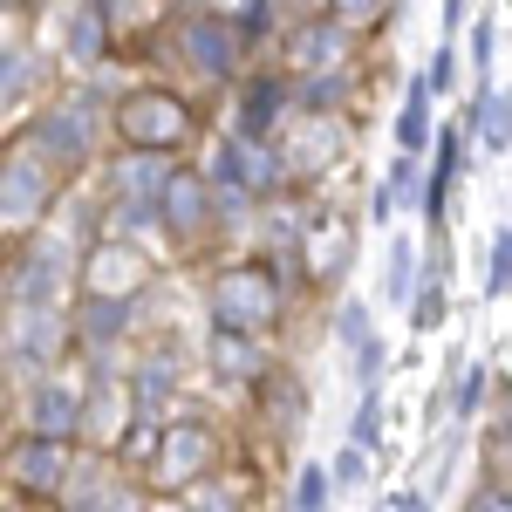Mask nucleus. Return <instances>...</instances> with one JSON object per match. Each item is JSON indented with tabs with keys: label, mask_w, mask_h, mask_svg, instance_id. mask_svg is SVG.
<instances>
[{
	"label": "nucleus",
	"mask_w": 512,
	"mask_h": 512,
	"mask_svg": "<svg viewBox=\"0 0 512 512\" xmlns=\"http://www.w3.org/2000/svg\"><path fill=\"white\" fill-rule=\"evenodd\" d=\"M212 315L226 335H267L280 315V287L260 267H233V274L212 280Z\"/></svg>",
	"instance_id": "f257e3e1"
},
{
	"label": "nucleus",
	"mask_w": 512,
	"mask_h": 512,
	"mask_svg": "<svg viewBox=\"0 0 512 512\" xmlns=\"http://www.w3.org/2000/svg\"><path fill=\"white\" fill-rule=\"evenodd\" d=\"M117 130L137 144V151H171V144L192 130V117H185V103H178V96L144 89V96H130V103L117 110Z\"/></svg>",
	"instance_id": "f03ea898"
},
{
	"label": "nucleus",
	"mask_w": 512,
	"mask_h": 512,
	"mask_svg": "<svg viewBox=\"0 0 512 512\" xmlns=\"http://www.w3.org/2000/svg\"><path fill=\"white\" fill-rule=\"evenodd\" d=\"M7 472L21 492H62V478H69V451H62V437H28V444H14V458H7Z\"/></svg>",
	"instance_id": "7ed1b4c3"
},
{
	"label": "nucleus",
	"mask_w": 512,
	"mask_h": 512,
	"mask_svg": "<svg viewBox=\"0 0 512 512\" xmlns=\"http://www.w3.org/2000/svg\"><path fill=\"white\" fill-rule=\"evenodd\" d=\"M212 178L233 185V192H267V185H274V164L253 151V137H226V144L212 151Z\"/></svg>",
	"instance_id": "20e7f679"
},
{
	"label": "nucleus",
	"mask_w": 512,
	"mask_h": 512,
	"mask_svg": "<svg viewBox=\"0 0 512 512\" xmlns=\"http://www.w3.org/2000/svg\"><path fill=\"white\" fill-rule=\"evenodd\" d=\"M35 144H41V151H55L62 164H82V158H89V110H82V103L48 110V117L35 123Z\"/></svg>",
	"instance_id": "39448f33"
},
{
	"label": "nucleus",
	"mask_w": 512,
	"mask_h": 512,
	"mask_svg": "<svg viewBox=\"0 0 512 512\" xmlns=\"http://www.w3.org/2000/svg\"><path fill=\"white\" fill-rule=\"evenodd\" d=\"M185 48H192V62L205 69V76H226V69L239 62V41H233V28H226L219 14L192 21V28H185Z\"/></svg>",
	"instance_id": "423d86ee"
},
{
	"label": "nucleus",
	"mask_w": 512,
	"mask_h": 512,
	"mask_svg": "<svg viewBox=\"0 0 512 512\" xmlns=\"http://www.w3.org/2000/svg\"><path fill=\"white\" fill-rule=\"evenodd\" d=\"M158 219H164V226H178V233H198V226H205V185H198L192 171H171V178H164Z\"/></svg>",
	"instance_id": "0eeeda50"
},
{
	"label": "nucleus",
	"mask_w": 512,
	"mask_h": 512,
	"mask_svg": "<svg viewBox=\"0 0 512 512\" xmlns=\"http://www.w3.org/2000/svg\"><path fill=\"white\" fill-rule=\"evenodd\" d=\"M424 137H431V76H417L403 89V110H396V144L417 158L424 151Z\"/></svg>",
	"instance_id": "6e6552de"
},
{
	"label": "nucleus",
	"mask_w": 512,
	"mask_h": 512,
	"mask_svg": "<svg viewBox=\"0 0 512 512\" xmlns=\"http://www.w3.org/2000/svg\"><path fill=\"white\" fill-rule=\"evenodd\" d=\"M89 274H96V294H130V287H137V274H144V260H137V253H130V246H103V253H96V260H89Z\"/></svg>",
	"instance_id": "1a4fd4ad"
},
{
	"label": "nucleus",
	"mask_w": 512,
	"mask_h": 512,
	"mask_svg": "<svg viewBox=\"0 0 512 512\" xmlns=\"http://www.w3.org/2000/svg\"><path fill=\"white\" fill-rule=\"evenodd\" d=\"M41 192H48V185H41L35 164H7V171H0V212H7V219H28L41 205Z\"/></svg>",
	"instance_id": "9d476101"
},
{
	"label": "nucleus",
	"mask_w": 512,
	"mask_h": 512,
	"mask_svg": "<svg viewBox=\"0 0 512 512\" xmlns=\"http://www.w3.org/2000/svg\"><path fill=\"white\" fill-rule=\"evenodd\" d=\"M410 205H417V158L403 151V158L390 164V178H383V192H376V219L390 226L396 212H410Z\"/></svg>",
	"instance_id": "9b49d317"
},
{
	"label": "nucleus",
	"mask_w": 512,
	"mask_h": 512,
	"mask_svg": "<svg viewBox=\"0 0 512 512\" xmlns=\"http://www.w3.org/2000/svg\"><path fill=\"white\" fill-rule=\"evenodd\" d=\"M35 431L41 437H69L76 431V396L62 390V383H41L35 390Z\"/></svg>",
	"instance_id": "f8f14e48"
},
{
	"label": "nucleus",
	"mask_w": 512,
	"mask_h": 512,
	"mask_svg": "<svg viewBox=\"0 0 512 512\" xmlns=\"http://www.w3.org/2000/svg\"><path fill=\"white\" fill-rule=\"evenodd\" d=\"M478 144L499 158L512 144V89H499V96H478Z\"/></svg>",
	"instance_id": "ddd939ff"
},
{
	"label": "nucleus",
	"mask_w": 512,
	"mask_h": 512,
	"mask_svg": "<svg viewBox=\"0 0 512 512\" xmlns=\"http://www.w3.org/2000/svg\"><path fill=\"white\" fill-rule=\"evenodd\" d=\"M342 48H349V41H342V28H335V21H315V28H301V35H294V55H301L308 69L342 62Z\"/></svg>",
	"instance_id": "4468645a"
},
{
	"label": "nucleus",
	"mask_w": 512,
	"mask_h": 512,
	"mask_svg": "<svg viewBox=\"0 0 512 512\" xmlns=\"http://www.w3.org/2000/svg\"><path fill=\"white\" fill-rule=\"evenodd\" d=\"M55 260H62V253H55L48 239L28 253V274H21V301H28V308H48V294H55Z\"/></svg>",
	"instance_id": "2eb2a0df"
},
{
	"label": "nucleus",
	"mask_w": 512,
	"mask_h": 512,
	"mask_svg": "<svg viewBox=\"0 0 512 512\" xmlns=\"http://www.w3.org/2000/svg\"><path fill=\"white\" fill-rule=\"evenodd\" d=\"M383 287H390V301H410V287H417V246L403 233L390 239V274H383Z\"/></svg>",
	"instance_id": "dca6fc26"
},
{
	"label": "nucleus",
	"mask_w": 512,
	"mask_h": 512,
	"mask_svg": "<svg viewBox=\"0 0 512 512\" xmlns=\"http://www.w3.org/2000/svg\"><path fill=\"white\" fill-rule=\"evenodd\" d=\"M274 103H280V82H253V89H246V117H239V137H267V123H274Z\"/></svg>",
	"instance_id": "f3484780"
},
{
	"label": "nucleus",
	"mask_w": 512,
	"mask_h": 512,
	"mask_svg": "<svg viewBox=\"0 0 512 512\" xmlns=\"http://www.w3.org/2000/svg\"><path fill=\"white\" fill-rule=\"evenodd\" d=\"M69 55L76 62H96L103 55V7H82L76 21H69Z\"/></svg>",
	"instance_id": "a211bd4d"
},
{
	"label": "nucleus",
	"mask_w": 512,
	"mask_h": 512,
	"mask_svg": "<svg viewBox=\"0 0 512 512\" xmlns=\"http://www.w3.org/2000/svg\"><path fill=\"white\" fill-rule=\"evenodd\" d=\"M451 178H458V137L444 130L437 137V171H431V212L444 219V192H451Z\"/></svg>",
	"instance_id": "6ab92c4d"
},
{
	"label": "nucleus",
	"mask_w": 512,
	"mask_h": 512,
	"mask_svg": "<svg viewBox=\"0 0 512 512\" xmlns=\"http://www.w3.org/2000/svg\"><path fill=\"white\" fill-rule=\"evenodd\" d=\"M328 485H335V478L321 472V465H308V472L294 478V506L287 512H328Z\"/></svg>",
	"instance_id": "aec40b11"
},
{
	"label": "nucleus",
	"mask_w": 512,
	"mask_h": 512,
	"mask_svg": "<svg viewBox=\"0 0 512 512\" xmlns=\"http://www.w3.org/2000/svg\"><path fill=\"white\" fill-rule=\"evenodd\" d=\"M205 458V431H178V444H164V478H185Z\"/></svg>",
	"instance_id": "412c9836"
},
{
	"label": "nucleus",
	"mask_w": 512,
	"mask_h": 512,
	"mask_svg": "<svg viewBox=\"0 0 512 512\" xmlns=\"http://www.w3.org/2000/svg\"><path fill=\"white\" fill-rule=\"evenodd\" d=\"M512 287V226L492 239V260H485V294H506Z\"/></svg>",
	"instance_id": "4be33fe9"
},
{
	"label": "nucleus",
	"mask_w": 512,
	"mask_h": 512,
	"mask_svg": "<svg viewBox=\"0 0 512 512\" xmlns=\"http://www.w3.org/2000/svg\"><path fill=\"white\" fill-rule=\"evenodd\" d=\"M28 76H35L28 55H21V48H0V103H14V96L28 89Z\"/></svg>",
	"instance_id": "5701e85b"
},
{
	"label": "nucleus",
	"mask_w": 512,
	"mask_h": 512,
	"mask_svg": "<svg viewBox=\"0 0 512 512\" xmlns=\"http://www.w3.org/2000/svg\"><path fill=\"white\" fill-rule=\"evenodd\" d=\"M335 335H342L349 349H369V342H376V335H369V308H362V301H349V308L335 315Z\"/></svg>",
	"instance_id": "b1692460"
},
{
	"label": "nucleus",
	"mask_w": 512,
	"mask_h": 512,
	"mask_svg": "<svg viewBox=\"0 0 512 512\" xmlns=\"http://www.w3.org/2000/svg\"><path fill=\"white\" fill-rule=\"evenodd\" d=\"M376 424H383V396L369 390V396H362V410H355V431H349L362 451H376V444H383V437H376Z\"/></svg>",
	"instance_id": "393cba45"
},
{
	"label": "nucleus",
	"mask_w": 512,
	"mask_h": 512,
	"mask_svg": "<svg viewBox=\"0 0 512 512\" xmlns=\"http://www.w3.org/2000/svg\"><path fill=\"white\" fill-rule=\"evenodd\" d=\"M335 485H342V492H355V485H362V478H369V451H362V444H349V451H335Z\"/></svg>",
	"instance_id": "a878e982"
},
{
	"label": "nucleus",
	"mask_w": 512,
	"mask_h": 512,
	"mask_svg": "<svg viewBox=\"0 0 512 512\" xmlns=\"http://www.w3.org/2000/svg\"><path fill=\"white\" fill-rule=\"evenodd\" d=\"M492 41H499V21L485 14V21H478V28H472V69H478V76L492 69Z\"/></svg>",
	"instance_id": "bb28decb"
},
{
	"label": "nucleus",
	"mask_w": 512,
	"mask_h": 512,
	"mask_svg": "<svg viewBox=\"0 0 512 512\" xmlns=\"http://www.w3.org/2000/svg\"><path fill=\"white\" fill-rule=\"evenodd\" d=\"M437 315H444V280L431 274V287H424V294H417V328H424V335H431V328H437Z\"/></svg>",
	"instance_id": "cd10ccee"
},
{
	"label": "nucleus",
	"mask_w": 512,
	"mask_h": 512,
	"mask_svg": "<svg viewBox=\"0 0 512 512\" xmlns=\"http://www.w3.org/2000/svg\"><path fill=\"white\" fill-rule=\"evenodd\" d=\"M383 7H396V0H335V14H342V21H376Z\"/></svg>",
	"instance_id": "c85d7f7f"
},
{
	"label": "nucleus",
	"mask_w": 512,
	"mask_h": 512,
	"mask_svg": "<svg viewBox=\"0 0 512 512\" xmlns=\"http://www.w3.org/2000/svg\"><path fill=\"white\" fill-rule=\"evenodd\" d=\"M458 82V62H451V48H437V62H431V89H451Z\"/></svg>",
	"instance_id": "c756f323"
},
{
	"label": "nucleus",
	"mask_w": 512,
	"mask_h": 512,
	"mask_svg": "<svg viewBox=\"0 0 512 512\" xmlns=\"http://www.w3.org/2000/svg\"><path fill=\"white\" fill-rule=\"evenodd\" d=\"M485 383H492V376H485V369H472V376H465V383H458V410H472L478 396H485Z\"/></svg>",
	"instance_id": "7c9ffc66"
},
{
	"label": "nucleus",
	"mask_w": 512,
	"mask_h": 512,
	"mask_svg": "<svg viewBox=\"0 0 512 512\" xmlns=\"http://www.w3.org/2000/svg\"><path fill=\"white\" fill-rule=\"evenodd\" d=\"M198 506H205V512H233V499H219V485H205V492H198Z\"/></svg>",
	"instance_id": "2f4dec72"
},
{
	"label": "nucleus",
	"mask_w": 512,
	"mask_h": 512,
	"mask_svg": "<svg viewBox=\"0 0 512 512\" xmlns=\"http://www.w3.org/2000/svg\"><path fill=\"white\" fill-rule=\"evenodd\" d=\"M472 512H512V499H506V492H492V499H478Z\"/></svg>",
	"instance_id": "473e14b6"
},
{
	"label": "nucleus",
	"mask_w": 512,
	"mask_h": 512,
	"mask_svg": "<svg viewBox=\"0 0 512 512\" xmlns=\"http://www.w3.org/2000/svg\"><path fill=\"white\" fill-rule=\"evenodd\" d=\"M499 410H506V444H512V390H499Z\"/></svg>",
	"instance_id": "72a5a7b5"
},
{
	"label": "nucleus",
	"mask_w": 512,
	"mask_h": 512,
	"mask_svg": "<svg viewBox=\"0 0 512 512\" xmlns=\"http://www.w3.org/2000/svg\"><path fill=\"white\" fill-rule=\"evenodd\" d=\"M383 512H424V499H396V506H383Z\"/></svg>",
	"instance_id": "f704fd0d"
},
{
	"label": "nucleus",
	"mask_w": 512,
	"mask_h": 512,
	"mask_svg": "<svg viewBox=\"0 0 512 512\" xmlns=\"http://www.w3.org/2000/svg\"><path fill=\"white\" fill-rule=\"evenodd\" d=\"M0 7H28V0H0Z\"/></svg>",
	"instance_id": "c9c22d12"
}]
</instances>
